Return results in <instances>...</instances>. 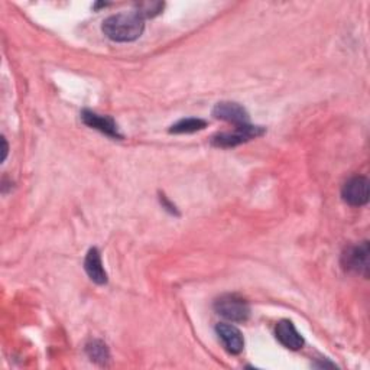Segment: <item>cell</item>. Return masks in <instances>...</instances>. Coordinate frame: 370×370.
I'll list each match as a JSON object with an SVG mask.
<instances>
[{
	"instance_id": "cell-1",
	"label": "cell",
	"mask_w": 370,
	"mask_h": 370,
	"mask_svg": "<svg viewBox=\"0 0 370 370\" xmlns=\"http://www.w3.org/2000/svg\"><path fill=\"white\" fill-rule=\"evenodd\" d=\"M102 29L105 35L115 42H132L144 33L145 19L136 11L123 12L107 18Z\"/></svg>"
},
{
	"instance_id": "cell-2",
	"label": "cell",
	"mask_w": 370,
	"mask_h": 370,
	"mask_svg": "<svg viewBox=\"0 0 370 370\" xmlns=\"http://www.w3.org/2000/svg\"><path fill=\"white\" fill-rule=\"evenodd\" d=\"M216 312L227 321L245 322L250 315V307L242 297L236 294H227L214 302Z\"/></svg>"
},
{
	"instance_id": "cell-3",
	"label": "cell",
	"mask_w": 370,
	"mask_h": 370,
	"mask_svg": "<svg viewBox=\"0 0 370 370\" xmlns=\"http://www.w3.org/2000/svg\"><path fill=\"white\" fill-rule=\"evenodd\" d=\"M265 133L262 126H253L250 123L236 126L233 132H223L213 137L211 144L217 148H235L245 142L252 141Z\"/></svg>"
},
{
	"instance_id": "cell-4",
	"label": "cell",
	"mask_w": 370,
	"mask_h": 370,
	"mask_svg": "<svg viewBox=\"0 0 370 370\" xmlns=\"http://www.w3.org/2000/svg\"><path fill=\"white\" fill-rule=\"evenodd\" d=\"M342 265L347 272L369 276V242L350 246L342 256Z\"/></svg>"
},
{
	"instance_id": "cell-5",
	"label": "cell",
	"mask_w": 370,
	"mask_h": 370,
	"mask_svg": "<svg viewBox=\"0 0 370 370\" xmlns=\"http://www.w3.org/2000/svg\"><path fill=\"white\" fill-rule=\"evenodd\" d=\"M343 200L354 207H360L367 204L369 201V181L364 176H353L350 178L342 190Z\"/></svg>"
},
{
	"instance_id": "cell-6",
	"label": "cell",
	"mask_w": 370,
	"mask_h": 370,
	"mask_svg": "<svg viewBox=\"0 0 370 370\" xmlns=\"http://www.w3.org/2000/svg\"><path fill=\"white\" fill-rule=\"evenodd\" d=\"M216 333L218 339L221 340L224 349L231 354H239L243 352L245 347V339L238 327L233 324L220 322L216 326Z\"/></svg>"
},
{
	"instance_id": "cell-7",
	"label": "cell",
	"mask_w": 370,
	"mask_h": 370,
	"mask_svg": "<svg viewBox=\"0 0 370 370\" xmlns=\"http://www.w3.org/2000/svg\"><path fill=\"white\" fill-rule=\"evenodd\" d=\"M213 116L216 119L233 123L236 126L249 123V113L243 106L233 102H221L217 103L213 109Z\"/></svg>"
},
{
	"instance_id": "cell-8",
	"label": "cell",
	"mask_w": 370,
	"mask_h": 370,
	"mask_svg": "<svg viewBox=\"0 0 370 370\" xmlns=\"http://www.w3.org/2000/svg\"><path fill=\"white\" fill-rule=\"evenodd\" d=\"M81 120L88 127L96 129V130L105 133L109 137L122 139V134L119 132V127H117L116 122L112 117H109V116H102V115H97V113L91 112V110H83Z\"/></svg>"
},
{
	"instance_id": "cell-9",
	"label": "cell",
	"mask_w": 370,
	"mask_h": 370,
	"mask_svg": "<svg viewBox=\"0 0 370 370\" xmlns=\"http://www.w3.org/2000/svg\"><path fill=\"white\" fill-rule=\"evenodd\" d=\"M275 336L278 342L290 350H300L304 346L302 336L297 332L292 321L290 319H282L276 324Z\"/></svg>"
},
{
	"instance_id": "cell-10",
	"label": "cell",
	"mask_w": 370,
	"mask_h": 370,
	"mask_svg": "<svg viewBox=\"0 0 370 370\" xmlns=\"http://www.w3.org/2000/svg\"><path fill=\"white\" fill-rule=\"evenodd\" d=\"M84 269L88 275L90 280L97 285H106L107 284V273L102 263V256L97 248H91L85 256L84 260Z\"/></svg>"
},
{
	"instance_id": "cell-11",
	"label": "cell",
	"mask_w": 370,
	"mask_h": 370,
	"mask_svg": "<svg viewBox=\"0 0 370 370\" xmlns=\"http://www.w3.org/2000/svg\"><path fill=\"white\" fill-rule=\"evenodd\" d=\"M207 126V122L203 119H196V117H187L176 122L175 125L171 126L169 132L179 134V133H194L199 130H203Z\"/></svg>"
},
{
	"instance_id": "cell-12",
	"label": "cell",
	"mask_w": 370,
	"mask_h": 370,
	"mask_svg": "<svg viewBox=\"0 0 370 370\" xmlns=\"http://www.w3.org/2000/svg\"><path fill=\"white\" fill-rule=\"evenodd\" d=\"M87 356L99 364H106V361L110 359V353L107 346L100 340H92L85 346Z\"/></svg>"
},
{
	"instance_id": "cell-13",
	"label": "cell",
	"mask_w": 370,
	"mask_h": 370,
	"mask_svg": "<svg viewBox=\"0 0 370 370\" xmlns=\"http://www.w3.org/2000/svg\"><path fill=\"white\" fill-rule=\"evenodd\" d=\"M164 9V4L161 2H144V4H139L136 12L141 15L144 19L147 18H154L157 15H159Z\"/></svg>"
},
{
	"instance_id": "cell-14",
	"label": "cell",
	"mask_w": 370,
	"mask_h": 370,
	"mask_svg": "<svg viewBox=\"0 0 370 370\" xmlns=\"http://www.w3.org/2000/svg\"><path fill=\"white\" fill-rule=\"evenodd\" d=\"M161 203H162V206H164V207H165L168 211H171L172 214H178V213H176V208H175V206H172V204H171V203H169V201H168V200H166L164 196L161 197Z\"/></svg>"
},
{
	"instance_id": "cell-15",
	"label": "cell",
	"mask_w": 370,
	"mask_h": 370,
	"mask_svg": "<svg viewBox=\"0 0 370 370\" xmlns=\"http://www.w3.org/2000/svg\"><path fill=\"white\" fill-rule=\"evenodd\" d=\"M2 144H4V155H2V161H5V159H6V155H8V142H6V139H5V137H2Z\"/></svg>"
}]
</instances>
